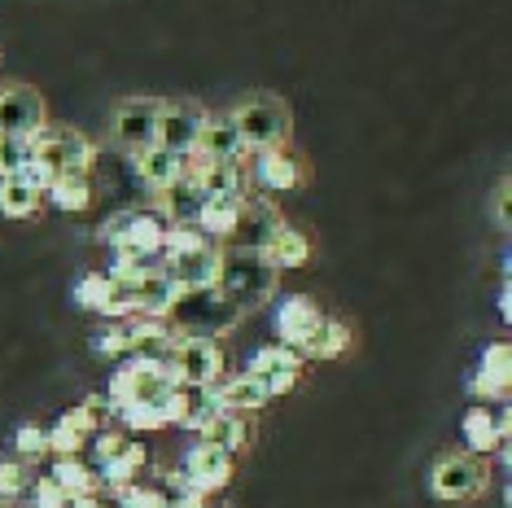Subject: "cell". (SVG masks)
I'll return each mask as SVG.
<instances>
[{"label":"cell","instance_id":"cell-36","mask_svg":"<svg viewBox=\"0 0 512 508\" xmlns=\"http://www.w3.org/2000/svg\"><path fill=\"white\" fill-rule=\"evenodd\" d=\"M31 482H36V473H31L27 460H18V456H0V504H18V500H27Z\"/></svg>","mask_w":512,"mask_h":508},{"label":"cell","instance_id":"cell-11","mask_svg":"<svg viewBox=\"0 0 512 508\" xmlns=\"http://www.w3.org/2000/svg\"><path fill=\"white\" fill-rule=\"evenodd\" d=\"M158 119H162V101L158 97H127L114 110V141L132 154L158 145Z\"/></svg>","mask_w":512,"mask_h":508},{"label":"cell","instance_id":"cell-6","mask_svg":"<svg viewBox=\"0 0 512 508\" xmlns=\"http://www.w3.org/2000/svg\"><path fill=\"white\" fill-rule=\"evenodd\" d=\"M92 473H97V487H114V491H123V487H132L136 478H141V469H145V447L136 443L127 430H101L97 438H92Z\"/></svg>","mask_w":512,"mask_h":508},{"label":"cell","instance_id":"cell-19","mask_svg":"<svg viewBox=\"0 0 512 508\" xmlns=\"http://www.w3.org/2000/svg\"><path fill=\"white\" fill-rule=\"evenodd\" d=\"M508 381H512V351H508V342H491L482 351V360H477V368H473L469 390L477 399H504Z\"/></svg>","mask_w":512,"mask_h":508},{"label":"cell","instance_id":"cell-26","mask_svg":"<svg viewBox=\"0 0 512 508\" xmlns=\"http://www.w3.org/2000/svg\"><path fill=\"white\" fill-rule=\"evenodd\" d=\"M351 342H355V333H351L346 320L320 316V325L311 329V338L298 346V355H302V360H337V355L351 351Z\"/></svg>","mask_w":512,"mask_h":508},{"label":"cell","instance_id":"cell-7","mask_svg":"<svg viewBox=\"0 0 512 508\" xmlns=\"http://www.w3.org/2000/svg\"><path fill=\"white\" fill-rule=\"evenodd\" d=\"M486 487H491V469H486L482 456H469V452H451V456H438L434 469H429V491L447 504H464V500H477Z\"/></svg>","mask_w":512,"mask_h":508},{"label":"cell","instance_id":"cell-31","mask_svg":"<svg viewBox=\"0 0 512 508\" xmlns=\"http://www.w3.org/2000/svg\"><path fill=\"white\" fill-rule=\"evenodd\" d=\"M136 281L141 276L106 272V298H101V320H132L136 316Z\"/></svg>","mask_w":512,"mask_h":508},{"label":"cell","instance_id":"cell-17","mask_svg":"<svg viewBox=\"0 0 512 508\" xmlns=\"http://www.w3.org/2000/svg\"><path fill=\"white\" fill-rule=\"evenodd\" d=\"M324 311L311 303L307 294H285L281 303H276V338H281V346H298L311 338V329L320 325Z\"/></svg>","mask_w":512,"mask_h":508},{"label":"cell","instance_id":"cell-4","mask_svg":"<svg viewBox=\"0 0 512 508\" xmlns=\"http://www.w3.org/2000/svg\"><path fill=\"white\" fill-rule=\"evenodd\" d=\"M241 320V311L215 290H184L167 311V329L176 338H219Z\"/></svg>","mask_w":512,"mask_h":508},{"label":"cell","instance_id":"cell-44","mask_svg":"<svg viewBox=\"0 0 512 508\" xmlns=\"http://www.w3.org/2000/svg\"><path fill=\"white\" fill-rule=\"evenodd\" d=\"M71 508H110V504H101L97 495H84V500H71Z\"/></svg>","mask_w":512,"mask_h":508},{"label":"cell","instance_id":"cell-21","mask_svg":"<svg viewBox=\"0 0 512 508\" xmlns=\"http://www.w3.org/2000/svg\"><path fill=\"white\" fill-rule=\"evenodd\" d=\"M211 395L215 403L224 412H241V417H250V412H259L272 403V395L263 390V381L259 377H250V373H241V377H219L215 386H211Z\"/></svg>","mask_w":512,"mask_h":508},{"label":"cell","instance_id":"cell-9","mask_svg":"<svg viewBox=\"0 0 512 508\" xmlns=\"http://www.w3.org/2000/svg\"><path fill=\"white\" fill-rule=\"evenodd\" d=\"M176 386L167 373V364H149V360H123L114 368L106 399L110 408H123V403H141V399H162L167 390Z\"/></svg>","mask_w":512,"mask_h":508},{"label":"cell","instance_id":"cell-42","mask_svg":"<svg viewBox=\"0 0 512 508\" xmlns=\"http://www.w3.org/2000/svg\"><path fill=\"white\" fill-rule=\"evenodd\" d=\"M84 443H88V438L75 434L71 425H62V421H57L53 430H49V452H53V456H79V452H84Z\"/></svg>","mask_w":512,"mask_h":508},{"label":"cell","instance_id":"cell-12","mask_svg":"<svg viewBox=\"0 0 512 508\" xmlns=\"http://www.w3.org/2000/svg\"><path fill=\"white\" fill-rule=\"evenodd\" d=\"M285 228V215L276 211L267 198H246L241 202V215H237V224H232V237H228V246L232 250H254V254H263L267 246H272V237Z\"/></svg>","mask_w":512,"mask_h":508},{"label":"cell","instance_id":"cell-40","mask_svg":"<svg viewBox=\"0 0 512 508\" xmlns=\"http://www.w3.org/2000/svg\"><path fill=\"white\" fill-rule=\"evenodd\" d=\"M27 500H31V508H71V500H66V495H62V487H57V482L49 478V473L31 482Z\"/></svg>","mask_w":512,"mask_h":508},{"label":"cell","instance_id":"cell-20","mask_svg":"<svg viewBox=\"0 0 512 508\" xmlns=\"http://www.w3.org/2000/svg\"><path fill=\"white\" fill-rule=\"evenodd\" d=\"M162 272L180 285V290H211L219 276V246L193 250V254H176V259H162Z\"/></svg>","mask_w":512,"mask_h":508},{"label":"cell","instance_id":"cell-2","mask_svg":"<svg viewBox=\"0 0 512 508\" xmlns=\"http://www.w3.org/2000/svg\"><path fill=\"white\" fill-rule=\"evenodd\" d=\"M276 272L272 263L263 259V254H254V250H219V276H215V290L228 298L232 307L246 316V311L254 307H263L267 298L276 294Z\"/></svg>","mask_w":512,"mask_h":508},{"label":"cell","instance_id":"cell-18","mask_svg":"<svg viewBox=\"0 0 512 508\" xmlns=\"http://www.w3.org/2000/svg\"><path fill=\"white\" fill-rule=\"evenodd\" d=\"M246 158V145H241V132L237 123L228 119H206L202 136H197V149H193V163H241Z\"/></svg>","mask_w":512,"mask_h":508},{"label":"cell","instance_id":"cell-25","mask_svg":"<svg viewBox=\"0 0 512 508\" xmlns=\"http://www.w3.org/2000/svg\"><path fill=\"white\" fill-rule=\"evenodd\" d=\"M464 447H469V456H491L499 443H504V430H508V421L504 417H495L486 403H477V408L464 412Z\"/></svg>","mask_w":512,"mask_h":508},{"label":"cell","instance_id":"cell-43","mask_svg":"<svg viewBox=\"0 0 512 508\" xmlns=\"http://www.w3.org/2000/svg\"><path fill=\"white\" fill-rule=\"evenodd\" d=\"M167 508H211L206 495H184V500H167Z\"/></svg>","mask_w":512,"mask_h":508},{"label":"cell","instance_id":"cell-41","mask_svg":"<svg viewBox=\"0 0 512 508\" xmlns=\"http://www.w3.org/2000/svg\"><path fill=\"white\" fill-rule=\"evenodd\" d=\"M119 504H123V508H167V495H162V487H145V482H132V487L119 491Z\"/></svg>","mask_w":512,"mask_h":508},{"label":"cell","instance_id":"cell-35","mask_svg":"<svg viewBox=\"0 0 512 508\" xmlns=\"http://www.w3.org/2000/svg\"><path fill=\"white\" fill-rule=\"evenodd\" d=\"M49 198H53L57 211L84 215L88 206H92V180H88V176H62V180L49 184Z\"/></svg>","mask_w":512,"mask_h":508},{"label":"cell","instance_id":"cell-5","mask_svg":"<svg viewBox=\"0 0 512 508\" xmlns=\"http://www.w3.org/2000/svg\"><path fill=\"white\" fill-rule=\"evenodd\" d=\"M92 163H97V145L84 132H75V127H44L36 136V163L31 167L44 180V193L62 176H88Z\"/></svg>","mask_w":512,"mask_h":508},{"label":"cell","instance_id":"cell-22","mask_svg":"<svg viewBox=\"0 0 512 508\" xmlns=\"http://www.w3.org/2000/svg\"><path fill=\"white\" fill-rule=\"evenodd\" d=\"M132 158H136V176H141L154 193L171 189L176 180L189 176V158L171 154V149H162V145H149V149H141V154H132Z\"/></svg>","mask_w":512,"mask_h":508},{"label":"cell","instance_id":"cell-16","mask_svg":"<svg viewBox=\"0 0 512 508\" xmlns=\"http://www.w3.org/2000/svg\"><path fill=\"white\" fill-rule=\"evenodd\" d=\"M180 478L189 482L197 495L224 491L232 482V456L215 452V447H206V443H193L189 452H184V460H180Z\"/></svg>","mask_w":512,"mask_h":508},{"label":"cell","instance_id":"cell-27","mask_svg":"<svg viewBox=\"0 0 512 508\" xmlns=\"http://www.w3.org/2000/svg\"><path fill=\"white\" fill-rule=\"evenodd\" d=\"M158 198H162L158 211L167 215V224H197V215H202V206H206V193H202V184H197L193 176L176 180L171 189H162Z\"/></svg>","mask_w":512,"mask_h":508},{"label":"cell","instance_id":"cell-23","mask_svg":"<svg viewBox=\"0 0 512 508\" xmlns=\"http://www.w3.org/2000/svg\"><path fill=\"white\" fill-rule=\"evenodd\" d=\"M250 421L241 417V412H215L211 421L202 425V434H197V443H206V447H215V452H224V456H237V452H246L250 447Z\"/></svg>","mask_w":512,"mask_h":508},{"label":"cell","instance_id":"cell-15","mask_svg":"<svg viewBox=\"0 0 512 508\" xmlns=\"http://www.w3.org/2000/svg\"><path fill=\"white\" fill-rule=\"evenodd\" d=\"M254 180L272 193H289V189H302L311 180V163L298 154V149H267V154L254 158Z\"/></svg>","mask_w":512,"mask_h":508},{"label":"cell","instance_id":"cell-1","mask_svg":"<svg viewBox=\"0 0 512 508\" xmlns=\"http://www.w3.org/2000/svg\"><path fill=\"white\" fill-rule=\"evenodd\" d=\"M167 215L158 211H119L101 224V241L114 250V259H132L141 268H162V246H167Z\"/></svg>","mask_w":512,"mask_h":508},{"label":"cell","instance_id":"cell-14","mask_svg":"<svg viewBox=\"0 0 512 508\" xmlns=\"http://www.w3.org/2000/svg\"><path fill=\"white\" fill-rule=\"evenodd\" d=\"M302 368H307V360L294 351V346H259V351L250 355V368L246 373L250 377H259L263 381V390L267 395H289V390L298 386V377H302Z\"/></svg>","mask_w":512,"mask_h":508},{"label":"cell","instance_id":"cell-33","mask_svg":"<svg viewBox=\"0 0 512 508\" xmlns=\"http://www.w3.org/2000/svg\"><path fill=\"white\" fill-rule=\"evenodd\" d=\"M241 202L246 198H206L202 215H197V228L206 233V241H228L232 237V224L241 215Z\"/></svg>","mask_w":512,"mask_h":508},{"label":"cell","instance_id":"cell-39","mask_svg":"<svg viewBox=\"0 0 512 508\" xmlns=\"http://www.w3.org/2000/svg\"><path fill=\"white\" fill-rule=\"evenodd\" d=\"M101 298H106V276L101 272H84L75 285V307L84 311H101Z\"/></svg>","mask_w":512,"mask_h":508},{"label":"cell","instance_id":"cell-8","mask_svg":"<svg viewBox=\"0 0 512 508\" xmlns=\"http://www.w3.org/2000/svg\"><path fill=\"white\" fill-rule=\"evenodd\" d=\"M167 373L176 386H215L224 377V351L215 338H180L167 360Z\"/></svg>","mask_w":512,"mask_h":508},{"label":"cell","instance_id":"cell-10","mask_svg":"<svg viewBox=\"0 0 512 508\" xmlns=\"http://www.w3.org/2000/svg\"><path fill=\"white\" fill-rule=\"evenodd\" d=\"M49 127V106H44V92L31 84H9L0 88V136H36Z\"/></svg>","mask_w":512,"mask_h":508},{"label":"cell","instance_id":"cell-32","mask_svg":"<svg viewBox=\"0 0 512 508\" xmlns=\"http://www.w3.org/2000/svg\"><path fill=\"white\" fill-rule=\"evenodd\" d=\"M49 478L57 482V487H62L66 500H84V495H97V473H92V465H84L79 456H57Z\"/></svg>","mask_w":512,"mask_h":508},{"label":"cell","instance_id":"cell-24","mask_svg":"<svg viewBox=\"0 0 512 508\" xmlns=\"http://www.w3.org/2000/svg\"><path fill=\"white\" fill-rule=\"evenodd\" d=\"M184 290L176 281H171L162 268H149L141 272V281H136V316H149V320H167L171 303H176Z\"/></svg>","mask_w":512,"mask_h":508},{"label":"cell","instance_id":"cell-29","mask_svg":"<svg viewBox=\"0 0 512 508\" xmlns=\"http://www.w3.org/2000/svg\"><path fill=\"white\" fill-rule=\"evenodd\" d=\"M40 202H44V189L27 176V171H22V176L0 180V215H9V219H31V215L40 211Z\"/></svg>","mask_w":512,"mask_h":508},{"label":"cell","instance_id":"cell-38","mask_svg":"<svg viewBox=\"0 0 512 508\" xmlns=\"http://www.w3.org/2000/svg\"><path fill=\"white\" fill-rule=\"evenodd\" d=\"M14 447H18V460H40V456H49V430L44 425H22V430L14 434Z\"/></svg>","mask_w":512,"mask_h":508},{"label":"cell","instance_id":"cell-30","mask_svg":"<svg viewBox=\"0 0 512 508\" xmlns=\"http://www.w3.org/2000/svg\"><path fill=\"white\" fill-rule=\"evenodd\" d=\"M263 259L272 263L276 272H289V268H302V263L311 259V237L302 233V228H281V233L272 237V246L263 250Z\"/></svg>","mask_w":512,"mask_h":508},{"label":"cell","instance_id":"cell-3","mask_svg":"<svg viewBox=\"0 0 512 508\" xmlns=\"http://www.w3.org/2000/svg\"><path fill=\"white\" fill-rule=\"evenodd\" d=\"M228 119L237 123L246 154L281 149V145H289V136H294V114H289V106L281 97H267V92H254V97H246L237 110L228 114Z\"/></svg>","mask_w":512,"mask_h":508},{"label":"cell","instance_id":"cell-37","mask_svg":"<svg viewBox=\"0 0 512 508\" xmlns=\"http://www.w3.org/2000/svg\"><path fill=\"white\" fill-rule=\"evenodd\" d=\"M31 163H36V141H27V136H0V180L22 176Z\"/></svg>","mask_w":512,"mask_h":508},{"label":"cell","instance_id":"cell-13","mask_svg":"<svg viewBox=\"0 0 512 508\" xmlns=\"http://www.w3.org/2000/svg\"><path fill=\"white\" fill-rule=\"evenodd\" d=\"M206 127V110L197 101H162V119H158V145L171 149L180 158H193L197 136Z\"/></svg>","mask_w":512,"mask_h":508},{"label":"cell","instance_id":"cell-28","mask_svg":"<svg viewBox=\"0 0 512 508\" xmlns=\"http://www.w3.org/2000/svg\"><path fill=\"white\" fill-rule=\"evenodd\" d=\"M176 390V386H171ZM171 390L162 399H141V403H123L114 408V421L123 430H136V434H149V430H167L171 425Z\"/></svg>","mask_w":512,"mask_h":508},{"label":"cell","instance_id":"cell-34","mask_svg":"<svg viewBox=\"0 0 512 508\" xmlns=\"http://www.w3.org/2000/svg\"><path fill=\"white\" fill-rule=\"evenodd\" d=\"M132 342H136V329L132 320H110V325H101L92 333V351L106 355V360H132Z\"/></svg>","mask_w":512,"mask_h":508}]
</instances>
